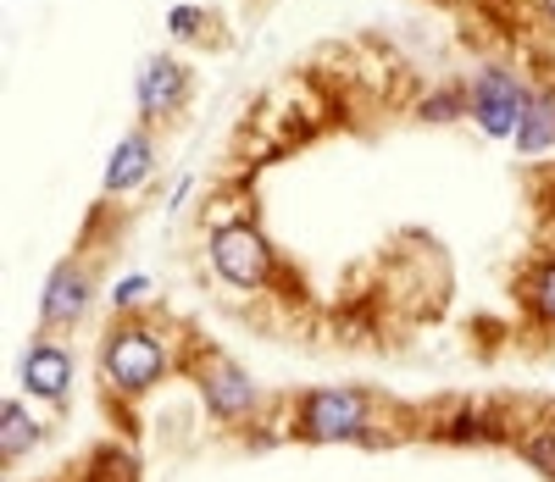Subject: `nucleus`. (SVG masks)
I'll use <instances>...</instances> for the list:
<instances>
[{
    "mask_svg": "<svg viewBox=\"0 0 555 482\" xmlns=\"http://www.w3.org/2000/svg\"><path fill=\"white\" fill-rule=\"evenodd\" d=\"M162 377H167L162 333L151 327V316H122L101 344V382L122 400H139V394H151Z\"/></svg>",
    "mask_w": 555,
    "mask_h": 482,
    "instance_id": "1",
    "label": "nucleus"
},
{
    "mask_svg": "<svg viewBox=\"0 0 555 482\" xmlns=\"http://www.w3.org/2000/svg\"><path fill=\"white\" fill-rule=\"evenodd\" d=\"M289 427L306 444H339V439L373 444V411H366V400L356 389H311V394H300L295 411H289Z\"/></svg>",
    "mask_w": 555,
    "mask_h": 482,
    "instance_id": "2",
    "label": "nucleus"
},
{
    "mask_svg": "<svg viewBox=\"0 0 555 482\" xmlns=\"http://www.w3.org/2000/svg\"><path fill=\"white\" fill-rule=\"evenodd\" d=\"M211 266L228 288H245V295H256V288L272 283V245L261 238L256 222H228L211 233Z\"/></svg>",
    "mask_w": 555,
    "mask_h": 482,
    "instance_id": "3",
    "label": "nucleus"
},
{
    "mask_svg": "<svg viewBox=\"0 0 555 482\" xmlns=\"http://www.w3.org/2000/svg\"><path fill=\"white\" fill-rule=\"evenodd\" d=\"M528 94L533 89L522 83V73H512V67H478V78L467 89V112L478 117V128L489 139H512L517 122H522Z\"/></svg>",
    "mask_w": 555,
    "mask_h": 482,
    "instance_id": "4",
    "label": "nucleus"
},
{
    "mask_svg": "<svg viewBox=\"0 0 555 482\" xmlns=\"http://www.w3.org/2000/svg\"><path fill=\"white\" fill-rule=\"evenodd\" d=\"M195 382H201V394H206V411L217 421H250L256 405H261V389L256 382L228 361L222 350H206L195 344Z\"/></svg>",
    "mask_w": 555,
    "mask_h": 482,
    "instance_id": "5",
    "label": "nucleus"
},
{
    "mask_svg": "<svg viewBox=\"0 0 555 482\" xmlns=\"http://www.w3.org/2000/svg\"><path fill=\"white\" fill-rule=\"evenodd\" d=\"M95 272H101V261L89 256V245H78V256H67L51 272V283L39 295V333L78 327V316L89 311V295H95Z\"/></svg>",
    "mask_w": 555,
    "mask_h": 482,
    "instance_id": "6",
    "label": "nucleus"
},
{
    "mask_svg": "<svg viewBox=\"0 0 555 482\" xmlns=\"http://www.w3.org/2000/svg\"><path fill=\"white\" fill-rule=\"evenodd\" d=\"M23 389H28L34 400L62 405L67 389H73V355H67L56 339H34V344L23 350Z\"/></svg>",
    "mask_w": 555,
    "mask_h": 482,
    "instance_id": "7",
    "label": "nucleus"
},
{
    "mask_svg": "<svg viewBox=\"0 0 555 482\" xmlns=\"http://www.w3.org/2000/svg\"><path fill=\"white\" fill-rule=\"evenodd\" d=\"M183 94H190V67L172 62V56H151L145 67H139V112H145V122L167 117L183 106Z\"/></svg>",
    "mask_w": 555,
    "mask_h": 482,
    "instance_id": "8",
    "label": "nucleus"
},
{
    "mask_svg": "<svg viewBox=\"0 0 555 482\" xmlns=\"http://www.w3.org/2000/svg\"><path fill=\"white\" fill-rule=\"evenodd\" d=\"M151 167H156V144H151V133H145V128L122 133V144H117L112 161H106V195H128V188H139Z\"/></svg>",
    "mask_w": 555,
    "mask_h": 482,
    "instance_id": "9",
    "label": "nucleus"
},
{
    "mask_svg": "<svg viewBox=\"0 0 555 482\" xmlns=\"http://www.w3.org/2000/svg\"><path fill=\"white\" fill-rule=\"evenodd\" d=\"M517 151L522 156H539L555 144V89H533L528 106H522V122H517Z\"/></svg>",
    "mask_w": 555,
    "mask_h": 482,
    "instance_id": "10",
    "label": "nucleus"
},
{
    "mask_svg": "<svg viewBox=\"0 0 555 482\" xmlns=\"http://www.w3.org/2000/svg\"><path fill=\"white\" fill-rule=\"evenodd\" d=\"M34 444H39V427L28 421L23 400H7V411H0V460L17 466L23 455H34Z\"/></svg>",
    "mask_w": 555,
    "mask_h": 482,
    "instance_id": "11",
    "label": "nucleus"
},
{
    "mask_svg": "<svg viewBox=\"0 0 555 482\" xmlns=\"http://www.w3.org/2000/svg\"><path fill=\"white\" fill-rule=\"evenodd\" d=\"M528 305H533V316H539V322H550V327H555V261H550L544 272H533V277H528Z\"/></svg>",
    "mask_w": 555,
    "mask_h": 482,
    "instance_id": "12",
    "label": "nucleus"
},
{
    "mask_svg": "<svg viewBox=\"0 0 555 482\" xmlns=\"http://www.w3.org/2000/svg\"><path fill=\"white\" fill-rule=\"evenodd\" d=\"M423 117H428V122L473 117V112H467V89H439V94H428V101H423Z\"/></svg>",
    "mask_w": 555,
    "mask_h": 482,
    "instance_id": "13",
    "label": "nucleus"
},
{
    "mask_svg": "<svg viewBox=\"0 0 555 482\" xmlns=\"http://www.w3.org/2000/svg\"><path fill=\"white\" fill-rule=\"evenodd\" d=\"M522 460H528L539 477H555V427L528 432V439H522Z\"/></svg>",
    "mask_w": 555,
    "mask_h": 482,
    "instance_id": "14",
    "label": "nucleus"
},
{
    "mask_svg": "<svg viewBox=\"0 0 555 482\" xmlns=\"http://www.w3.org/2000/svg\"><path fill=\"white\" fill-rule=\"evenodd\" d=\"M206 12H195V6H178L172 12V39H206Z\"/></svg>",
    "mask_w": 555,
    "mask_h": 482,
    "instance_id": "15",
    "label": "nucleus"
},
{
    "mask_svg": "<svg viewBox=\"0 0 555 482\" xmlns=\"http://www.w3.org/2000/svg\"><path fill=\"white\" fill-rule=\"evenodd\" d=\"M145 288H151L145 277H128V283H117V295H112V300H117V311H122V305H139V300H145Z\"/></svg>",
    "mask_w": 555,
    "mask_h": 482,
    "instance_id": "16",
    "label": "nucleus"
},
{
    "mask_svg": "<svg viewBox=\"0 0 555 482\" xmlns=\"http://www.w3.org/2000/svg\"><path fill=\"white\" fill-rule=\"evenodd\" d=\"M539 6H544V17H550V23H555V0H539Z\"/></svg>",
    "mask_w": 555,
    "mask_h": 482,
    "instance_id": "17",
    "label": "nucleus"
}]
</instances>
